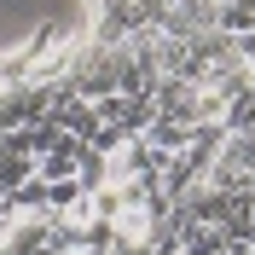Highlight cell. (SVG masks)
<instances>
[{"mask_svg":"<svg viewBox=\"0 0 255 255\" xmlns=\"http://www.w3.org/2000/svg\"><path fill=\"white\" fill-rule=\"evenodd\" d=\"M41 17H47V0H0V58L29 47Z\"/></svg>","mask_w":255,"mask_h":255,"instance_id":"1","label":"cell"},{"mask_svg":"<svg viewBox=\"0 0 255 255\" xmlns=\"http://www.w3.org/2000/svg\"><path fill=\"white\" fill-rule=\"evenodd\" d=\"M93 111H99V122L122 128V133H139V128L157 116L145 93H105V99H93Z\"/></svg>","mask_w":255,"mask_h":255,"instance_id":"2","label":"cell"},{"mask_svg":"<svg viewBox=\"0 0 255 255\" xmlns=\"http://www.w3.org/2000/svg\"><path fill=\"white\" fill-rule=\"evenodd\" d=\"M221 157L238 168V174H255V128H238V133H221Z\"/></svg>","mask_w":255,"mask_h":255,"instance_id":"3","label":"cell"},{"mask_svg":"<svg viewBox=\"0 0 255 255\" xmlns=\"http://www.w3.org/2000/svg\"><path fill=\"white\" fill-rule=\"evenodd\" d=\"M232 52H238V64L255 76V29H244V35H232Z\"/></svg>","mask_w":255,"mask_h":255,"instance_id":"4","label":"cell"},{"mask_svg":"<svg viewBox=\"0 0 255 255\" xmlns=\"http://www.w3.org/2000/svg\"><path fill=\"white\" fill-rule=\"evenodd\" d=\"M226 6H238V12H255V0H226Z\"/></svg>","mask_w":255,"mask_h":255,"instance_id":"5","label":"cell"},{"mask_svg":"<svg viewBox=\"0 0 255 255\" xmlns=\"http://www.w3.org/2000/svg\"><path fill=\"white\" fill-rule=\"evenodd\" d=\"M151 6H180V0H151Z\"/></svg>","mask_w":255,"mask_h":255,"instance_id":"6","label":"cell"},{"mask_svg":"<svg viewBox=\"0 0 255 255\" xmlns=\"http://www.w3.org/2000/svg\"><path fill=\"white\" fill-rule=\"evenodd\" d=\"M244 186H250V191H255V174H250V180H244Z\"/></svg>","mask_w":255,"mask_h":255,"instance_id":"7","label":"cell"}]
</instances>
